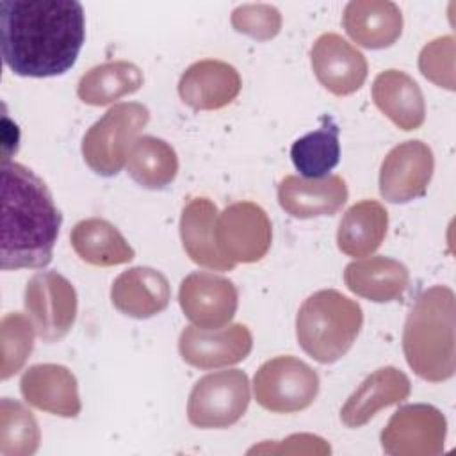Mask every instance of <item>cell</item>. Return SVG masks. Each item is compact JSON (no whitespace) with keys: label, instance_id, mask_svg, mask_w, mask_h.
<instances>
[{"label":"cell","instance_id":"cell-17","mask_svg":"<svg viewBox=\"0 0 456 456\" xmlns=\"http://www.w3.org/2000/svg\"><path fill=\"white\" fill-rule=\"evenodd\" d=\"M347 196V185L338 175L322 178L289 175L278 183V203L296 219L333 216L346 205Z\"/></svg>","mask_w":456,"mask_h":456},{"label":"cell","instance_id":"cell-16","mask_svg":"<svg viewBox=\"0 0 456 456\" xmlns=\"http://www.w3.org/2000/svg\"><path fill=\"white\" fill-rule=\"evenodd\" d=\"M20 392L30 406L59 417H77L82 410L77 378L59 363L30 365L20 379Z\"/></svg>","mask_w":456,"mask_h":456},{"label":"cell","instance_id":"cell-23","mask_svg":"<svg viewBox=\"0 0 456 456\" xmlns=\"http://www.w3.org/2000/svg\"><path fill=\"white\" fill-rule=\"evenodd\" d=\"M346 287L369 301L388 303L403 296L410 273L404 264L390 256H370L349 262L344 269Z\"/></svg>","mask_w":456,"mask_h":456},{"label":"cell","instance_id":"cell-5","mask_svg":"<svg viewBox=\"0 0 456 456\" xmlns=\"http://www.w3.org/2000/svg\"><path fill=\"white\" fill-rule=\"evenodd\" d=\"M150 110L137 102L112 105L82 139L84 162L100 176H114L126 164L132 144L148 125Z\"/></svg>","mask_w":456,"mask_h":456},{"label":"cell","instance_id":"cell-22","mask_svg":"<svg viewBox=\"0 0 456 456\" xmlns=\"http://www.w3.org/2000/svg\"><path fill=\"white\" fill-rule=\"evenodd\" d=\"M217 216V207L208 198L196 196L189 200L180 216L182 246L194 264L214 271H232L235 265L216 246L214 230Z\"/></svg>","mask_w":456,"mask_h":456},{"label":"cell","instance_id":"cell-12","mask_svg":"<svg viewBox=\"0 0 456 456\" xmlns=\"http://www.w3.org/2000/svg\"><path fill=\"white\" fill-rule=\"evenodd\" d=\"M435 171L431 148L419 141L394 146L379 167V194L390 203H410L422 198Z\"/></svg>","mask_w":456,"mask_h":456},{"label":"cell","instance_id":"cell-15","mask_svg":"<svg viewBox=\"0 0 456 456\" xmlns=\"http://www.w3.org/2000/svg\"><path fill=\"white\" fill-rule=\"evenodd\" d=\"M239 71L217 59L191 64L178 80L180 100L194 110H217L232 103L240 93Z\"/></svg>","mask_w":456,"mask_h":456},{"label":"cell","instance_id":"cell-2","mask_svg":"<svg viewBox=\"0 0 456 456\" xmlns=\"http://www.w3.org/2000/svg\"><path fill=\"white\" fill-rule=\"evenodd\" d=\"M62 216L46 183L20 162H2L0 267L41 269L52 262Z\"/></svg>","mask_w":456,"mask_h":456},{"label":"cell","instance_id":"cell-3","mask_svg":"<svg viewBox=\"0 0 456 456\" xmlns=\"http://www.w3.org/2000/svg\"><path fill=\"white\" fill-rule=\"evenodd\" d=\"M456 299L447 285L426 289L413 303L403 330V353L422 379L440 383L456 370Z\"/></svg>","mask_w":456,"mask_h":456},{"label":"cell","instance_id":"cell-32","mask_svg":"<svg viewBox=\"0 0 456 456\" xmlns=\"http://www.w3.org/2000/svg\"><path fill=\"white\" fill-rule=\"evenodd\" d=\"M420 73L433 84L454 89V37L444 36L428 43L419 55Z\"/></svg>","mask_w":456,"mask_h":456},{"label":"cell","instance_id":"cell-8","mask_svg":"<svg viewBox=\"0 0 456 456\" xmlns=\"http://www.w3.org/2000/svg\"><path fill=\"white\" fill-rule=\"evenodd\" d=\"M216 246L219 253L235 264L262 260L273 240V226L267 212L253 201H235L216 219Z\"/></svg>","mask_w":456,"mask_h":456},{"label":"cell","instance_id":"cell-11","mask_svg":"<svg viewBox=\"0 0 456 456\" xmlns=\"http://www.w3.org/2000/svg\"><path fill=\"white\" fill-rule=\"evenodd\" d=\"M178 303L192 326L216 330L233 319L239 292L232 280L208 271H196L182 280Z\"/></svg>","mask_w":456,"mask_h":456},{"label":"cell","instance_id":"cell-33","mask_svg":"<svg viewBox=\"0 0 456 456\" xmlns=\"http://www.w3.org/2000/svg\"><path fill=\"white\" fill-rule=\"evenodd\" d=\"M330 445L321 436L310 435V433H297L290 435L289 438L281 442H264L260 445H255L248 451V454L255 452H273V454H330Z\"/></svg>","mask_w":456,"mask_h":456},{"label":"cell","instance_id":"cell-31","mask_svg":"<svg viewBox=\"0 0 456 456\" xmlns=\"http://www.w3.org/2000/svg\"><path fill=\"white\" fill-rule=\"evenodd\" d=\"M232 27L251 39L269 41L281 28V14L271 4H242L232 11Z\"/></svg>","mask_w":456,"mask_h":456},{"label":"cell","instance_id":"cell-1","mask_svg":"<svg viewBox=\"0 0 456 456\" xmlns=\"http://www.w3.org/2000/svg\"><path fill=\"white\" fill-rule=\"evenodd\" d=\"M2 57L20 77H57L75 66L86 39L77 0H2Z\"/></svg>","mask_w":456,"mask_h":456},{"label":"cell","instance_id":"cell-4","mask_svg":"<svg viewBox=\"0 0 456 456\" xmlns=\"http://www.w3.org/2000/svg\"><path fill=\"white\" fill-rule=\"evenodd\" d=\"M363 324L362 306L335 289L308 296L296 315L301 349L319 363H335L354 344Z\"/></svg>","mask_w":456,"mask_h":456},{"label":"cell","instance_id":"cell-27","mask_svg":"<svg viewBox=\"0 0 456 456\" xmlns=\"http://www.w3.org/2000/svg\"><path fill=\"white\" fill-rule=\"evenodd\" d=\"M126 173L144 189L160 191L178 173V157L169 142L153 135H141L130 148Z\"/></svg>","mask_w":456,"mask_h":456},{"label":"cell","instance_id":"cell-14","mask_svg":"<svg viewBox=\"0 0 456 456\" xmlns=\"http://www.w3.org/2000/svg\"><path fill=\"white\" fill-rule=\"evenodd\" d=\"M310 61L319 84L337 96L356 93L367 78L365 55L335 32L321 34L315 39Z\"/></svg>","mask_w":456,"mask_h":456},{"label":"cell","instance_id":"cell-10","mask_svg":"<svg viewBox=\"0 0 456 456\" xmlns=\"http://www.w3.org/2000/svg\"><path fill=\"white\" fill-rule=\"evenodd\" d=\"M447 420L433 404L401 406L379 435L381 449L390 456H438L444 451Z\"/></svg>","mask_w":456,"mask_h":456},{"label":"cell","instance_id":"cell-7","mask_svg":"<svg viewBox=\"0 0 456 456\" xmlns=\"http://www.w3.org/2000/svg\"><path fill=\"white\" fill-rule=\"evenodd\" d=\"M319 385L317 372L290 354L264 362L253 378L256 403L273 413L306 410L315 401Z\"/></svg>","mask_w":456,"mask_h":456},{"label":"cell","instance_id":"cell-21","mask_svg":"<svg viewBox=\"0 0 456 456\" xmlns=\"http://www.w3.org/2000/svg\"><path fill=\"white\" fill-rule=\"evenodd\" d=\"M372 100L401 130H417L426 119L424 94L419 84L401 69H385L374 78Z\"/></svg>","mask_w":456,"mask_h":456},{"label":"cell","instance_id":"cell-20","mask_svg":"<svg viewBox=\"0 0 456 456\" xmlns=\"http://www.w3.org/2000/svg\"><path fill=\"white\" fill-rule=\"evenodd\" d=\"M342 25L356 45L383 50L401 37L403 14L390 0H351L344 7Z\"/></svg>","mask_w":456,"mask_h":456},{"label":"cell","instance_id":"cell-30","mask_svg":"<svg viewBox=\"0 0 456 456\" xmlns=\"http://www.w3.org/2000/svg\"><path fill=\"white\" fill-rule=\"evenodd\" d=\"M2 333V379H9L21 370L34 349L36 326L30 317L11 312L5 314L0 324Z\"/></svg>","mask_w":456,"mask_h":456},{"label":"cell","instance_id":"cell-26","mask_svg":"<svg viewBox=\"0 0 456 456\" xmlns=\"http://www.w3.org/2000/svg\"><path fill=\"white\" fill-rule=\"evenodd\" d=\"M142 82V71L134 62L109 61L82 75L77 86V96L87 105L102 107L139 91Z\"/></svg>","mask_w":456,"mask_h":456},{"label":"cell","instance_id":"cell-19","mask_svg":"<svg viewBox=\"0 0 456 456\" xmlns=\"http://www.w3.org/2000/svg\"><path fill=\"white\" fill-rule=\"evenodd\" d=\"M411 392L410 378L397 367L387 365L369 374L340 408V420L347 428L367 424L379 410L399 404Z\"/></svg>","mask_w":456,"mask_h":456},{"label":"cell","instance_id":"cell-29","mask_svg":"<svg viewBox=\"0 0 456 456\" xmlns=\"http://www.w3.org/2000/svg\"><path fill=\"white\" fill-rule=\"evenodd\" d=\"M41 431L25 404L11 397L0 401V454L30 456L37 451Z\"/></svg>","mask_w":456,"mask_h":456},{"label":"cell","instance_id":"cell-6","mask_svg":"<svg viewBox=\"0 0 456 456\" xmlns=\"http://www.w3.org/2000/svg\"><path fill=\"white\" fill-rule=\"evenodd\" d=\"M251 401L244 370L230 369L200 378L187 401V419L201 429L230 428L242 419Z\"/></svg>","mask_w":456,"mask_h":456},{"label":"cell","instance_id":"cell-25","mask_svg":"<svg viewBox=\"0 0 456 456\" xmlns=\"http://www.w3.org/2000/svg\"><path fill=\"white\" fill-rule=\"evenodd\" d=\"M387 228L388 212L379 201H358L347 208L338 223L337 246L347 256H369L381 246Z\"/></svg>","mask_w":456,"mask_h":456},{"label":"cell","instance_id":"cell-28","mask_svg":"<svg viewBox=\"0 0 456 456\" xmlns=\"http://www.w3.org/2000/svg\"><path fill=\"white\" fill-rule=\"evenodd\" d=\"M294 167L303 178H322L340 160L338 126L331 116H322L321 126L294 141L290 148Z\"/></svg>","mask_w":456,"mask_h":456},{"label":"cell","instance_id":"cell-24","mask_svg":"<svg viewBox=\"0 0 456 456\" xmlns=\"http://www.w3.org/2000/svg\"><path fill=\"white\" fill-rule=\"evenodd\" d=\"M71 248L77 256L96 267H112L128 264L135 251L121 235V232L102 217H87L78 221L69 233Z\"/></svg>","mask_w":456,"mask_h":456},{"label":"cell","instance_id":"cell-13","mask_svg":"<svg viewBox=\"0 0 456 456\" xmlns=\"http://www.w3.org/2000/svg\"><path fill=\"white\" fill-rule=\"evenodd\" d=\"M253 349V335L246 324L235 322L216 330L185 326L178 338L182 360L196 369H221L242 362Z\"/></svg>","mask_w":456,"mask_h":456},{"label":"cell","instance_id":"cell-18","mask_svg":"<svg viewBox=\"0 0 456 456\" xmlns=\"http://www.w3.org/2000/svg\"><path fill=\"white\" fill-rule=\"evenodd\" d=\"M171 299L167 278L146 265L123 271L110 287V301L118 312L134 319H148L164 312Z\"/></svg>","mask_w":456,"mask_h":456},{"label":"cell","instance_id":"cell-9","mask_svg":"<svg viewBox=\"0 0 456 456\" xmlns=\"http://www.w3.org/2000/svg\"><path fill=\"white\" fill-rule=\"evenodd\" d=\"M23 303L37 337L48 344L66 337L77 319V290L57 271L36 273L27 281Z\"/></svg>","mask_w":456,"mask_h":456}]
</instances>
